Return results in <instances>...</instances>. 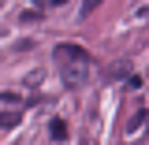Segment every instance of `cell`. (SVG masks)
Here are the masks:
<instances>
[{
  "label": "cell",
  "instance_id": "6da1fadb",
  "mask_svg": "<svg viewBox=\"0 0 149 145\" xmlns=\"http://www.w3.org/2000/svg\"><path fill=\"white\" fill-rule=\"evenodd\" d=\"M60 74H63V82L67 86H82L86 78H90V63H60Z\"/></svg>",
  "mask_w": 149,
  "mask_h": 145
},
{
  "label": "cell",
  "instance_id": "7a4b0ae2",
  "mask_svg": "<svg viewBox=\"0 0 149 145\" xmlns=\"http://www.w3.org/2000/svg\"><path fill=\"white\" fill-rule=\"evenodd\" d=\"M52 56L60 60V63H74V60H78V63H90V52H86L82 45H56Z\"/></svg>",
  "mask_w": 149,
  "mask_h": 145
},
{
  "label": "cell",
  "instance_id": "3957f363",
  "mask_svg": "<svg viewBox=\"0 0 149 145\" xmlns=\"http://www.w3.org/2000/svg\"><path fill=\"white\" fill-rule=\"evenodd\" d=\"M146 119H149V112H138V115H130V119H127V134L142 130V127H146Z\"/></svg>",
  "mask_w": 149,
  "mask_h": 145
},
{
  "label": "cell",
  "instance_id": "277c9868",
  "mask_svg": "<svg viewBox=\"0 0 149 145\" xmlns=\"http://www.w3.org/2000/svg\"><path fill=\"white\" fill-rule=\"evenodd\" d=\"M49 134H52L56 142H63V138H67V123H63V119H52V123H49Z\"/></svg>",
  "mask_w": 149,
  "mask_h": 145
},
{
  "label": "cell",
  "instance_id": "5b68a950",
  "mask_svg": "<svg viewBox=\"0 0 149 145\" xmlns=\"http://www.w3.org/2000/svg\"><path fill=\"white\" fill-rule=\"evenodd\" d=\"M15 123H19V115H11V112H8V115L0 119V127H4V130H11V127H15Z\"/></svg>",
  "mask_w": 149,
  "mask_h": 145
},
{
  "label": "cell",
  "instance_id": "8992f818",
  "mask_svg": "<svg viewBox=\"0 0 149 145\" xmlns=\"http://www.w3.org/2000/svg\"><path fill=\"white\" fill-rule=\"evenodd\" d=\"M37 4H49V8H63L67 0H37Z\"/></svg>",
  "mask_w": 149,
  "mask_h": 145
},
{
  "label": "cell",
  "instance_id": "52a82bcc",
  "mask_svg": "<svg viewBox=\"0 0 149 145\" xmlns=\"http://www.w3.org/2000/svg\"><path fill=\"white\" fill-rule=\"evenodd\" d=\"M97 4H101V0H86V4H82V11L90 15V11H93V8H97Z\"/></svg>",
  "mask_w": 149,
  "mask_h": 145
}]
</instances>
